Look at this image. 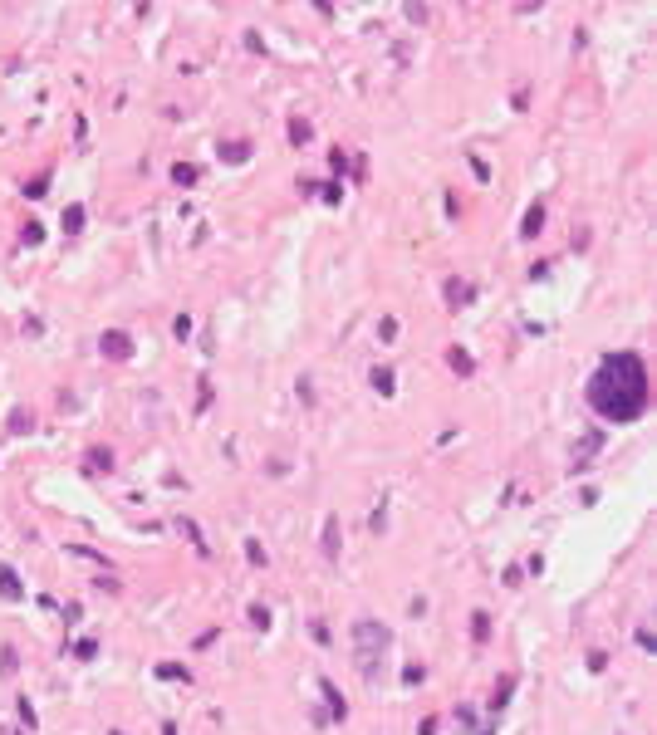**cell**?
<instances>
[{
  "mask_svg": "<svg viewBox=\"0 0 657 735\" xmlns=\"http://www.w3.org/2000/svg\"><path fill=\"white\" fill-rule=\"evenodd\" d=\"M589 402L598 407V417H609V422H633L647 407V373H642V363H633L628 382H613L609 368H598V378L589 387Z\"/></svg>",
  "mask_w": 657,
  "mask_h": 735,
  "instance_id": "6da1fadb",
  "label": "cell"
}]
</instances>
